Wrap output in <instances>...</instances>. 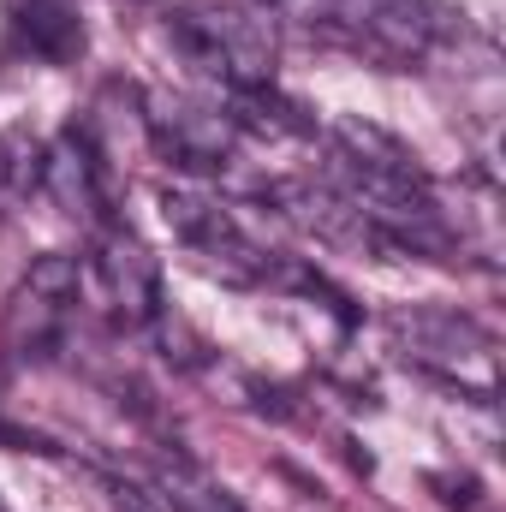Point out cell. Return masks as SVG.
<instances>
[{
	"label": "cell",
	"instance_id": "obj_1",
	"mask_svg": "<svg viewBox=\"0 0 506 512\" xmlns=\"http://www.w3.org/2000/svg\"><path fill=\"white\" fill-rule=\"evenodd\" d=\"M167 36L185 54V66H197L203 78H215L227 96L268 90L274 84L280 30H274L268 6H245V0H185V6L167 12Z\"/></svg>",
	"mask_w": 506,
	"mask_h": 512
},
{
	"label": "cell",
	"instance_id": "obj_2",
	"mask_svg": "<svg viewBox=\"0 0 506 512\" xmlns=\"http://www.w3.org/2000/svg\"><path fill=\"white\" fill-rule=\"evenodd\" d=\"M310 24H322L346 48L370 54L376 66H411V60H423L429 36H435L423 0H322V12Z\"/></svg>",
	"mask_w": 506,
	"mask_h": 512
},
{
	"label": "cell",
	"instance_id": "obj_3",
	"mask_svg": "<svg viewBox=\"0 0 506 512\" xmlns=\"http://www.w3.org/2000/svg\"><path fill=\"white\" fill-rule=\"evenodd\" d=\"M161 221L209 274H221L233 286H251L268 274V256L256 251V239L203 191H161Z\"/></svg>",
	"mask_w": 506,
	"mask_h": 512
},
{
	"label": "cell",
	"instance_id": "obj_4",
	"mask_svg": "<svg viewBox=\"0 0 506 512\" xmlns=\"http://www.w3.org/2000/svg\"><path fill=\"white\" fill-rule=\"evenodd\" d=\"M393 340L405 346V358L453 376L471 387H495V340L453 310H399L393 316Z\"/></svg>",
	"mask_w": 506,
	"mask_h": 512
},
{
	"label": "cell",
	"instance_id": "obj_5",
	"mask_svg": "<svg viewBox=\"0 0 506 512\" xmlns=\"http://www.w3.org/2000/svg\"><path fill=\"white\" fill-rule=\"evenodd\" d=\"M72 304H78V256L48 251L30 262V274L18 280L12 304H6V334L24 358H42L66 322H72Z\"/></svg>",
	"mask_w": 506,
	"mask_h": 512
},
{
	"label": "cell",
	"instance_id": "obj_6",
	"mask_svg": "<svg viewBox=\"0 0 506 512\" xmlns=\"http://www.w3.org/2000/svg\"><path fill=\"white\" fill-rule=\"evenodd\" d=\"M143 108H149L143 120H149V137H155L161 155H173V161L191 167V173L227 167V155H233V143H239V126H233L227 108H203V102L167 96V90H155Z\"/></svg>",
	"mask_w": 506,
	"mask_h": 512
},
{
	"label": "cell",
	"instance_id": "obj_7",
	"mask_svg": "<svg viewBox=\"0 0 506 512\" xmlns=\"http://www.w3.org/2000/svg\"><path fill=\"white\" fill-rule=\"evenodd\" d=\"M96 280H102L120 322H155L161 316V268H155L149 245L120 221H102V233H96Z\"/></svg>",
	"mask_w": 506,
	"mask_h": 512
},
{
	"label": "cell",
	"instance_id": "obj_8",
	"mask_svg": "<svg viewBox=\"0 0 506 512\" xmlns=\"http://www.w3.org/2000/svg\"><path fill=\"white\" fill-rule=\"evenodd\" d=\"M42 191H48V203L60 215H72L84 227H102V209H108V197H102V161H96L90 137L78 126H66L42 149Z\"/></svg>",
	"mask_w": 506,
	"mask_h": 512
},
{
	"label": "cell",
	"instance_id": "obj_9",
	"mask_svg": "<svg viewBox=\"0 0 506 512\" xmlns=\"http://www.w3.org/2000/svg\"><path fill=\"white\" fill-rule=\"evenodd\" d=\"M12 48L42 66H72L84 54V18L72 0H18L12 6Z\"/></svg>",
	"mask_w": 506,
	"mask_h": 512
},
{
	"label": "cell",
	"instance_id": "obj_10",
	"mask_svg": "<svg viewBox=\"0 0 506 512\" xmlns=\"http://www.w3.org/2000/svg\"><path fill=\"white\" fill-rule=\"evenodd\" d=\"M42 185V143L30 131H0V215Z\"/></svg>",
	"mask_w": 506,
	"mask_h": 512
},
{
	"label": "cell",
	"instance_id": "obj_11",
	"mask_svg": "<svg viewBox=\"0 0 506 512\" xmlns=\"http://www.w3.org/2000/svg\"><path fill=\"white\" fill-rule=\"evenodd\" d=\"M155 495L173 512H245L215 477H203L197 465H167V471L155 477Z\"/></svg>",
	"mask_w": 506,
	"mask_h": 512
},
{
	"label": "cell",
	"instance_id": "obj_12",
	"mask_svg": "<svg viewBox=\"0 0 506 512\" xmlns=\"http://www.w3.org/2000/svg\"><path fill=\"white\" fill-rule=\"evenodd\" d=\"M120 512H173L155 489H137V483H120Z\"/></svg>",
	"mask_w": 506,
	"mask_h": 512
},
{
	"label": "cell",
	"instance_id": "obj_13",
	"mask_svg": "<svg viewBox=\"0 0 506 512\" xmlns=\"http://www.w3.org/2000/svg\"><path fill=\"white\" fill-rule=\"evenodd\" d=\"M262 6H280V12H310V18L322 12V0H262Z\"/></svg>",
	"mask_w": 506,
	"mask_h": 512
},
{
	"label": "cell",
	"instance_id": "obj_14",
	"mask_svg": "<svg viewBox=\"0 0 506 512\" xmlns=\"http://www.w3.org/2000/svg\"><path fill=\"white\" fill-rule=\"evenodd\" d=\"M0 512H12V507H6V501H0Z\"/></svg>",
	"mask_w": 506,
	"mask_h": 512
}]
</instances>
